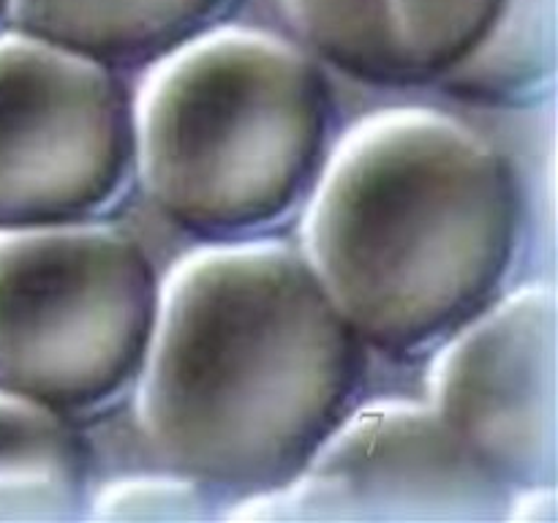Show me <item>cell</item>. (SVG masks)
<instances>
[{"label": "cell", "instance_id": "7", "mask_svg": "<svg viewBox=\"0 0 558 523\" xmlns=\"http://www.w3.org/2000/svg\"><path fill=\"white\" fill-rule=\"evenodd\" d=\"M450 336L430 368V409L505 488L554 485V287L526 283Z\"/></svg>", "mask_w": 558, "mask_h": 523}, {"label": "cell", "instance_id": "1", "mask_svg": "<svg viewBox=\"0 0 558 523\" xmlns=\"http://www.w3.org/2000/svg\"><path fill=\"white\" fill-rule=\"evenodd\" d=\"M360 338L303 254L213 243L158 283L136 414L172 472L259 494L287 483L347 414Z\"/></svg>", "mask_w": 558, "mask_h": 523}, {"label": "cell", "instance_id": "6", "mask_svg": "<svg viewBox=\"0 0 558 523\" xmlns=\"http://www.w3.org/2000/svg\"><path fill=\"white\" fill-rule=\"evenodd\" d=\"M505 485L430 406L379 401L343 414L308 461L234 518L256 521H472L494 518Z\"/></svg>", "mask_w": 558, "mask_h": 523}, {"label": "cell", "instance_id": "11", "mask_svg": "<svg viewBox=\"0 0 558 523\" xmlns=\"http://www.w3.org/2000/svg\"><path fill=\"white\" fill-rule=\"evenodd\" d=\"M303 41L338 69L381 85H403L385 0H281Z\"/></svg>", "mask_w": 558, "mask_h": 523}, {"label": "cell", "instance_id": "9", "mask_svg": "<svg viewBox=\"0 0 558 523\" xmlns=\"http://www.w3.org/2000/svg\"><path fill=\"white\" fill-rule=\"evenodd\" d=\"M223 0H5L14 31L114 63H153L205 31Z\"/></svg>", "mask_w": 558, "mask_h": 523}, {"label": "cell", "instance_id": "3", "mask_svg": "<svg viewBox=\"0 0 558 523\" xmlns=\"http://www.w3.org/2000/svg\"><path fill=\"white\" fill-rule=\"evenodd\" d=\"M327 123L314 60L259 27H205L153 60L131 98L142 188L213 238L281 218L319 169Z\"/></svg>", "mask_w": 558, "mask_h": 523}, {"label": "cell", "instance_id": "2", "mask_svg": "<svg viewBox=\"0 0 558 523\" xmlns=\"http://www.w3.org/2000/svg\"><path fill=\"white\" fill-rule=\"evenodd\" d=\"M505 158L439 109H379L319 167L303 259L354 336L412 352L490 303L515 248Z\"/></svg>", "mask_w": 558, "mask_h": 523}, {"label": "cell", "instance_id": "12", "mask_svg": "<svg viewBox=\"0 0 558 523\" xmlns=\"http://www.w3.org/2000/svg\"><path fill=\"white\" fill-rule=\"evenodd\" d=\"M205 504V485L174 472L172 477L114 479L93 499V515L104 521H169L202 515Z\"/></svg>", "mask_w": 558, "mask_h": 523}, {"label": "cell", "instance_id": "5", "mask_svg": "<svg viewBox=\"0 0 558 523\" xmlns=\"http://www.w3.org/2000/svg\"><path fill=\"white\" fill-rule=\"evenodd\" d=\"M134 163L131 98L107 63L0 33V229L82 221Z\"/></svg>", "mask_w": 558, "mask_h": 523}, {"label": "cell", "instance_id": "8", "mask_svg": "<svg viewBox=\"0 0 558 523\" xmlns=\"http://www.w3.org/2000/svg\"><path fill=\"white\" fill-rule=\"evenodd\" d=\"M407 82L458 96L515 101L554 74V0H385Z\"/></svg>", "mask_w": 558, "mask_h": 523}, {"label": "cell", "instance_id": "4", "mask_svg": "<svg viewBox=\"0 0 558 523\" xmlns=\"http://www.w3.org/2000/svg\"><path fill=\"white\" fill-rule=\"evenodd\" d=\"M158 281L136 240L85 221L0 229V387L87 409L140 370Z\"/></svg>", "mask_w": 558, "mask_h": 523}, {"label": "cell", "instance_id": "13", "mask_svg": "<svg viewBox=\"0 0 558 523\" xmlns=\"http://www.w3.org/2000/svg\"><path fill=\"white\" fill-rule=\"evenodd\" d=\"M5 16V0H0V20Z\"/></svg>", "mask_w": 558, "mask_h": 523}, {"label": "cell", "instance_id": "10", "mask_svg": "<svg viewBox=\"0 0 558 523\" xmlns=\"http://www.w3.org/2000/svg\"><path fill=\"white\" fill-rule=\"evenodd\" d=\"M85 483V447L60 409L0 387V521L76 515Z\"/></svg>", "mask_w": 558, "mask_h": 523}]
</instances>
